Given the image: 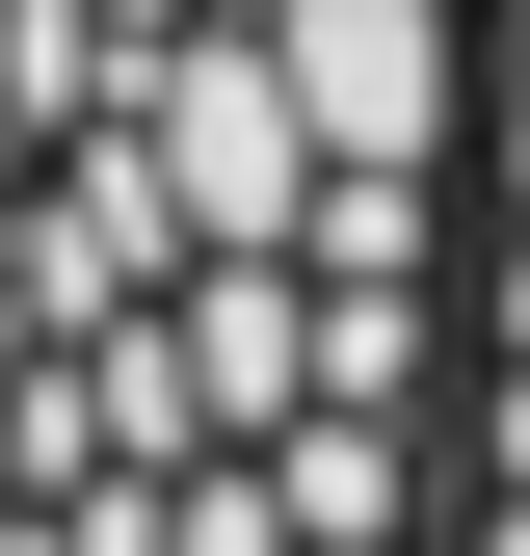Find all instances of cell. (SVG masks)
Returning a JSON list of instances; mask_svg holds the SVG:
<instances>
[{
  "instance_id": "6da1fadb",
  "label": "cell",
  "mask_w": 530,
  "mask_h": 556,
  "mask_svg": "<svg viewBox=\"0 0 530 556\" xmlns=\"http://www.w3.org/2000/svg\"><path fill=\"white\" fill-rule=\"evenodd\" d=\"M478 0H0V556H451Z\"/></svg>"
},
{
  "instance_id": "7a4b0ae2",
  "label": "cell",
  "mask_w": 530,
  "mask_h": 556,
  "mask_svg": "<svg viewBox=\"0 0 530 556\" xmlns=\"http://www.w3.org/2000/svg\"><path fill=\"white\" fill-rule=\"evenodd\" d=\"M451 556H530V0H478V397H451Z\"/></svg>"
}]
</instances>
